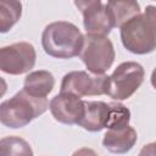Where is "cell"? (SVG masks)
I'll return each instance as SVG.
<instances>
[{
    "mask_svg": "<svg viewBox=\"0 0 156 156\" xmlns=\"http://www.w3.org/2000/svg\"><path fill=\"white\" fill-rule=\"evenodd\" d=\"M74 5L83 15V26L87 34L107 37L116 27L111 11L100 0H78L74 1Z\"/></svg>",
    "mask_w": 156,
    "mask_h": 156,
    "instance_id": "cell-7",
    "label": "cell"
},
{
    "mask_svg": "<svg viewBox=\"0 0 156 156\" xmlns=\"http://www.w3.org/2000/svg\"><path fill=\"white\" fill-rule=\"evenodd\" d=\"M84 44V35L79 28L67 21L49 23L41 34L44 51L55 58H72L79 56Z\"/></svg>",
    "mask_w": 156,
    "mask_h": 156,
    "instance_id": "cell-2",
    "label": "cell"
},
{
    "mask_svg": "<svg viewBox=\"0 0 156 156\" xmlns=\"http://www.w3.org/2000/svg\"><path fill=\"white\" fill-rule=\"evenodd\" d=\"M0 156H34L30 145L16 135L4 136L0 140Z\"/></svg>",
    "mask_w": 156,
    "mask_h": 156,
    "instance_id": "cell-15",
    "label": "cell"
},
{
    "mask_svg": "<svg viewBox=\"0 0 156 156\" xmlns=\"http://www.w3.org/2000/svg\"><path fill=\"white\" fill-rule=\"evenodd\" d=\"M72 156H98V154L90 147H80L76 150L72 154Z\"/></svg>",
    "mask_w": 156,
    "mask_h": 156,
    "instance_id": "cell-18",
    "label": "cell"
},
{
    "mask_svg": "<svg viewBox=\"0 0 156 156\" xmlns=\"http://www.w3.org/2000/svg\"><path fill=\"white\" fill-rule=\"evenodd\" d=\"M108 118L106 129H122L129 126L130 111L121 102H108Z\"/></svg>",
    "mask_w": 156,
    "mask_h": 156,
    "instance_id": "cell-16",
    "label": "cell"
},
{
    "mask_svg": "<svg viewBox=\"0 0 156 156\" xmlns=\"http://www.w3.org/2000/svg\"><path fill=\"white\" fill-rule=\"evenodd\" d=\"M112 41L104 35H84V44L79 54L87 69L94 74H105L115 61Z\"/></svg>",
    "mask_w": 156,
    "mask_h": 156,
    "instance_id": "cell-4",
    "label": "cell"
},
{
    "mask_svg": "<svg viewBox=\"0 0 156 156\" xmlns=\"http://www.w3.org/2000/svg\"><path fill=\"white\" fill-rule=\"evenodd\" d=\"M37 60L34 46L28 41H20L0 49V69L11 76L29 72Z\"/></svg>",
    "mask_w": 156,
    "mask_h": 156,
    "instance_id": "cell-8",
    "label": "cell"
},
{
    "mask_svg": "<svg viewBox=\"0 0 156 156\" xmlns=\"http://www.w3.org/2000/svg\"><path fill=\"white\" fill-rule=\"evenodd\" d=\"M108 10L112 13L116 27L121 28L133 17L141 13L139 2L134 0H111L106 2Z\"/></svg>",
    "mask_w": 156,
    "mask_h": 156,
    "instance_id": "cell-13",
    "label": "cell"
},
{
    "mask_svg": "<svg viewBox=\"0 0 156 156\" xmlns=\"http://www.w3.org/2000/svg\"><path fill=\"white\" fill-rule=\"evenodd\" d=\"M123 46L132 54L145 55L156 49V6L147 5L143 13L119 28Z\"/></svg>",
    "mask_w": 156,
    "mask_h": 156,
    "instance_id": "cell-1",
    "label": "cell"
},
{
    "mask_svg": "<svg viewBox=\"0 0 156 156\" xmlns=\"http://www.w3.org/2000/svg\"><path fill=\"white\" fill-rule=\"evenodd\" d=\"M110 76L94 74L89 71H71L61 82L60 93H71L79 98L107 95Z\"/></svg>",
    "mask_w": 156,
    "mask_h": 156,
    "instance_id": "cell-6",
    "label": "cell"
},
{
    "mask_svg": "<svg viewBox=\"0 0 156 156\" xmlns=\"http://www.w3.org/2000/svg\"><path fill=\"white\" fill-rule=\"evenodd\" d=\"M22 16V4L15 0L0 1V32H9Z\"/></svg>",
    "mask_w": 156,
    "mask_h": 156,
    "instance_id": "cell-14",
    "label": "cell"
},
{
    "mask_svg": "<svg viewBox=\"0 0 156 156\" xmlns=\"http://www.w3.org/2000/svg\"><path fill=\"white\" fill-rule=\"evenodd\" d=\"M49 108L46 98H37L23 89L0 105V122L9 128L17 129L29 124Z\"/></svg>",
    "mask_w": 156,
    "mask_h": 156,
    "instance_id": "cell-3",
    "label": "cell"
},
{
    "mask_svg": "<svg viewBox=\"0 0 156 156\" xmlns=\"http://www.w3.org/2000/svg\"><path fill=\"white\" fill-rule=\"evenodd\" d=\"M150 82H151V85L156 89V67L152 69V73H151V77H150Z\"/></svg>",
    "mask_w": 156,
    "mask_h": 156,
    "instance_id": "cell-19",
    "label": "cell"
},
{
    "mask_svg": "<svg viewBox=\"0 0 156 156\" xmlns=\"http://www.w3.org/2000/svg\"><path fill=\"white\" fill-rule=\"evenodd\" d=\"M52 117L63 124H78L84 113V100L71 93H60L49 102Z\"/></svg>",
    "mask_w": 156,
    "mask_h": 156,
    "instance_id": "cell-9",
    "label": "cell"
},
{
    "mask_svg": "<svg viewBox=\"0 0 156 156\" xmlns=\"http://www.w3.org/2000/svg\"><path fill=\"white\" fill-rule=\"evenodd\" d=\"M145 77L144 67L135 61L119 63L110 76L107 95L113 100L129 99L143 84Z\"/></svg>",
    "mask_w": 156,
    "mask_h": 156,
    "instance_id": "cell-5",
    "label": "cell"
},
{
    "mask_svg": "<svg viewBox=\"0 0 156 156\" xmlns=\"http://www.w3.org/2000/svg\"><path fill=\"white\" fill-rule=\"evenodd\" d=\"M136 140V130L128 126L122 129H107L102 139V145L112 154H127L133 149Z\"/></svg>",
    "mask_w": 156,
    "mask_h": 156,
    "instance_id": "cell-11",
    "label": "cell"
},
{
    "mask_svg": "<svg viewBox=\"0 0 156 156\" xmlns=\"http://www.w3.org/2000/svg\"><path fill=\"white\" fill-rule=\"evenodd\" d=\"M108 111L110 107L107 102L84 100V113L78 126L88 132H100L106 128Z\"/></svg>",
    "mask_w": 156,
    "mask_h": 156,
    "instance_id": "cell-10",
    "label": "cell"
},
{
    "mask_svg": "<svg viewBox=\"0 0 156 156\" xmlns=\"http://www.w3.org/2000/svg\"><path fill=\"white\" fill-rule=\"evenodd\" d=\"M55 87V78L45 69L29 72L23 82V90L37 98H46Z\"/></svg>",
    "mask_w": 156,
    "mask_h": 156,
    "instance_id": "cell-12",
    "label": "cell"
},
{
    "mask_svg": "<svg viewBox=\"0 0 156 156\" xmlns=\"http://www.w3.org/2000/svg\"><path fill=\"white\" fill-rule=\"evenodd\" d=\"M138 156H156V141L144 145Z\"/></svg>",
    "mask_w": 156,
    "mask_h": 156,
    "instance_id": "cell-17",
    "label": "cell"
}]
</instances>
